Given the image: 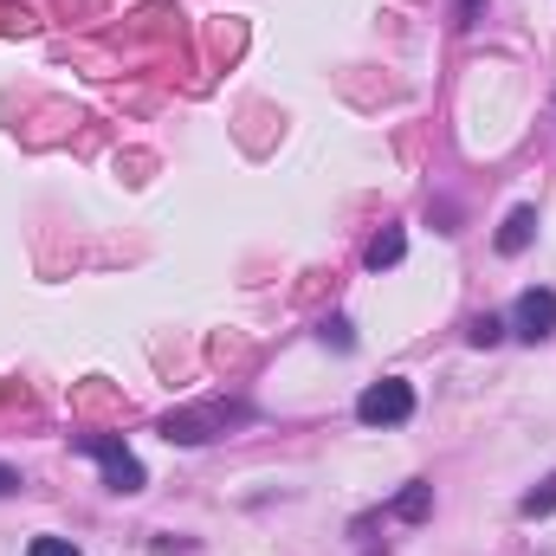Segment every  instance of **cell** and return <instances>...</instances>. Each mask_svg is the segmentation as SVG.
I'll return each instance as SVG.
<instances>
[{"label":"cell","instance_id":"cell-1","mask_svg":"<svg viewBox=\"0 0 556 556\" xmlns=\"http://www.w3.org/2000/svg\"><path fill=\"white\" fill-rule=\"evenodd\" d=\"M247 420H253L247 402H194V408L162 415V440H175V446H207V440H220L227 427H247Z\"/></svg>","mask_w":556,"mask_h":556},{"label":"cell","instance_id":"cell-2","mask_svg":"<svg viewBox=\"0 0 556 556\" xmlns=\"http://www.w3.org/2000/svg\"><path fill=\"white\" fill-rule=\"evenodd\" d=\"M78 453H91V459L104 466V485H111V492H124V498L142 492V459L117 440V433H85V440H78Z\"/></svg>","mask_w":556,"mask_h":556},{"label":"cell","instance_id":"cell-3","mask_svg":"<svg viewBox=\"0 0 556 556\" xmlns=\"http://www.w3.org/2000/svg\"><path fill=\"white\" fill-rule=\"evenodd\" d=\"M408 415H415V389H408L402 376L369 382V389L356 395V420H363V427H402Z\"/></svg>","mask_w":556,"mask_h":556},{"label":"cell","instance_id":"cell-4","mask_svg":"<svg viewBox=\"0 0 556 556\" xmlns=\"http://www.w3.org/2000/svg\"><path fill=\"white\" fill-rule=\"evenodd\" d=\"M511 330H518L525 343H544V337L556 330V291H544V285L518 291V304H511Z\"/></svg>","mask_w":556,"mask_h":556},{"label":"cell","instance_id":"cell-5","mask_svg":"<svg viewBox=\"0 0 556 556\" xmlns=\"http://www.w3.org/2000/svg\"><path fill=\"white\" fill-rule=\"evenodd\" d=\"M531 240H538V207H511V214H505V227H498V253H505V260H518Z\"/></svg>","mask_w":556,"mask_h":556},{"label":"cell","instance_id":"cell-6","mask_svg":"<svg viewBox=\"0 0 556 556\" xmlns=\"http://www.w3.org/2000/svg\"><path fill=\"white\" fill-rule=\"evenodd\" d=\"M402 253H408V233H402V227H382L363 260H369V273H389V266H402Z\"/></svg>","mask_w":556,"mask_h":556},{"label":"cell","instance_id":"cell-7","mask_svg":"<svg viewBox=\"0 0 556 556\" xmlns=\"http://www.w3.org/2000/svg\"><path fill=\"white\" fill-rule=\"evenodd\" d=\"M389 511H395V518H402V525H420V518H427V511H433V485H408V492H402V498H395V505H389Z\"/></svg>","mask_w":556,"mask_h":556},{"label":"cell","instance_id":"cell-8","mask_svg":"<svg viewBox=\"0 0 556 556\" xmlns=\"http://www.w3.org/2000/svg\"><path fill=\"white\" fill-rule=\"evenodd\" d=\"M518 511H525V518H551V511H556V472L544 479V485H531V492H525V505H518Z\"/></svg>","mask_w":556,"mask_h":556},{"label":"cell","instance_id":"cell-9","mask_svg":"<svg viewBox=\"0 0 556 556\" xmlns=\"http://www.w3.org/2000/svg\"><path fill=\"white\" fill-rule=\"evenodd\" d=\"M466 337H472L479 350H492V343L505 337V317H492V311H485V317H472V330H466Z\"/></svg>","mask_w":556,"mask_h":556},{"label":"cell","instance_id":"cell-10","mask_svg":"<svg viewBox=\"0 0 556 556\" xmlns=\"http://www.w3.org/2000/svg\"><path fill=\"white\" fill-rule=\"evenodd\" d=\"M26 556H78V544H65V538H33Z\"/></svg>","mask_w":556,"mask_h":556},{"label":"cell","instance_id":"cell-11","mask_svg":"<svg viewBox=\"0 0 556 556\" xmlns=\"http://www.w3.org/2000/svg\"><path fill=\"white\" fill-rule=\"evenodd\" d=\"M324 343H337V350H356V337H350V324H343V317H330V324H324Z\"/></svg>","mask_w":556,"mask_h":556},{"label":"cell","instance_id":"cell-12","mask_svg":"<svg viewBox=\"0 0 556 556\" xmlns=\"http://www.w3.org/2000/svg\"><path fill=\"white\" fill-rule=\"evenodd\" d=\"M479 13H485V0H459L453 7V26H479Z\"/></svg>","mask_w":556,"mask_h":556},{"label":"cell","instance_id":"cell-13","mask_svg":"<svg viewBox=\"0 0 556 556\" xmlns=\"http://www.w3.org/2000/svg\"><path fill=\"white\" fill-rule=\"evenodd\" d=\"M13 492H20V472H13V466H0V498H13Z\"/></svg>","mask_w":556,"mask_h":556}]
</instances>
